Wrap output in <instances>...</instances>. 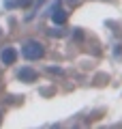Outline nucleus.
I'll return each mask as SVG.
<instances>
[{"label":"nucleus","instance_id":"4","mask_svg":"<svg viewBox=\"0 0 122 129\" xmlns=\"http://www.w3.org/2000/svg\"><path fill=\"white\" fill-rule=\"evenodd\" d=\"M51 19H54L56 24H64V22H67V13H64V11H56V9H54Z\"/></svg>","mask_w":122,"mask_h":129},{"label":"nucleus","instance_id":"1","mask_svg":"<svg viewBox=\"0 0 122 129\" xmlns=\"http://www.w3.org/2000/svg\"><path fill=\"white\" fill-rule=\"evenodd\" d=\"M43 45H41L39 41H28V43H24V47H22V54L26 56V58H30V60H36V58H41L43 56Z\"/></svg>","mask_w":122,"mask_h":129},{"label":"nucleus","instance_id":"3","mask_svg":"<svg viewBox=\"0 0 122 129\" xmlns=\"http://www.w3.org/2000/svg\"><path fill=\"white\" fill-rule=\"evenodd\" d=\"M19 80H22V82H34V80H36V71L22 69V71H19Z\"/></svg>","mask_w":122,"mask_h":129},{"label":"nucleus","instance_id":"2","mask_svg":"<svg viewBox=\"0 0 122 129\" xmlns=\"http://www.w3.org/2000/svg\"><path fill=\"white\" fill-rule=\"evenodd\" d=\"M15 58H17V52H15L13 47H5V50H2V54H0V60H2L5 64H13Z\"/></svg>","mask_w":122,"mask_h":129}]
</instances>
